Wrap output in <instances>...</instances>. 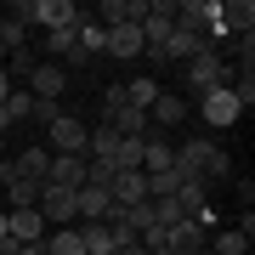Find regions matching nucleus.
Here are the masks:
<instances>
[{"instance_id":"obj_6","label":"nucleus","mask_w":255,"mask_h":255,"mask_svg":"<svg viewBox=\"0 0 255 255\" xmlns=\"http://www.w3.org/2000/svg\"><path fill=\"white\" fill-rule=\"evenodd\" d=\"M40 216H46V227H74L80 221V210H74V193L68 187H51V182H40Z\"/></svg>"},{"instance_id":"obj_36","label":"nucleus","mask_w":255,"mask_h":255,"mask_svg":"<svg viewBox=\"0 0 255 255\" xmlns=\"http://www.w3.org/2000/svg\"><path fill=\"white\" fill-rule=\"evenodd\" d=\"M0 159H6V142H0Z\"/></svg>"},{"instance_id":"obj_9","label":"nucleus","mask_w":255,"mask_h":255,"mask_svg":"<svg viewBox=\"0 0 255 255\" xmlns=\"http://www.w3.org/2000/svg\"><path fill=\"white\" fill-rule=\"evenodd\" d=\"M46 136H51V153H80L85 159V136H91V130H85L74 114H57L51 125H46Z\"/></svg>"},{"instance_id":"obj_17","label":"nucleus","mask_w":255,"mask_h":255,"mask_svg":"<svg viewBox=\"0 0 255 255\" xmlns=\"http://www.w3.org/2000/svg\"><path fill=\"white\" fill-rule=\"evenodd\" d=\"M46 164H51V147H23V153L11 159V170H17L23 182H46Z\"/></svg>"},{"instance_id":"obj_8","label":"nucleus","mask_w":255,"mask_h":255,"mask_svg":"<svg viewBox=\"0 0 255 255\" xmlns=\"http://www.w3.org/2000/svg\"><path fill=\"white\" fill-rule=\"evenodd\" d=\"M170 28H176V6H170V0H147V17H142V46H147V57L170 40Z\"/></svg>"},{"instance_id":"obj_7","label":"nucleus","mask_w":255,"mask_h":255,"mask_svg":"<svg viewBox=\"0 0 255 255\" xmlns=\"http://www.w3.org/2000/svg\"><path fill=\"white\" fill-rule=\"evenodd\" d=\"M23 91L34 97V102H57V97L68 91V68L63 63H34V74L23 80Z\"/></svg>"},{"instance_id":"obj_18","label":"nucleus","mask_w":255,"mask_h":255,"mask_svg":"<svg viewBox=\"0 0 255 255\" xmlns=\"http://www.w3.org/2000/svg\"><path fill=\"white\" fill-rule=\"evenodd\" d=\"M147 17V0H102V28L114 23H142Z\"/></svg>"},{"instance_id":"obj_22","label":"nucleus","mask_w":255,"mask_h":255,"mask_svg":"<svg viewBox=\"0 0 255 255\" xmlns=\"http://www.w3.org/2000/svg\"><path fill=\"white\" fill-rule=\"evenodd\" d=\"M102 40H108V28L85 17V23H80V51H74V63H91V57H102Z\"/></svg>"},{"instance_id":"obj_10","label":"nucleus","mask_w":255,"mask_h":255,"mask_svg":"<svg viewBox=\"0 0 255 255\" xmlns=\"http://www.w3.org/2000/svg\"><path fill=\"white\" fill-rule=\"evenodd\" d=\"M102 51L119 57V63H136V57H147V46H142V23H114L108 40H102Z\"/></svg>"},{"instance_id":"obj_14","label":"nucleus","mask_w":255,"mask_h":255,"mask_svg":"<svg viewBox=\"0 0 255 255\" xmlns=\"http://www.w3.org/2000/svg\"><path fill=\"white\" fill-rule=\"evenodd\" d=\"M108 199L119 210H130V204H147V176L142 170H119L114 182H108Z\"/></svg>"},{"instance_id":"obj_11","label":"nucleus","mask_w":255,"mask_h":255,"mask_svg":"<svg viewBox=\"0 0 255 255\" xmlns=\"http://www.w3.org/2000/svg\"><path fill=\"white\" fill-rule=\"evenodd\" d=\"M204 51V34H187V28H170V40L153 51V68L159 63H193V57Z\"/></svg>"},{"instance_id":"obj_30","label":"nucleus","mask_w":255,"mask_h":255,"mask_svg":"<svg viewBox=\"0 0 255 255\" xmlns=\"http://www.w3.org/2000/svg\"><path fill=\"white\" fill-rule=\"evenodd\" d=\"M0 108H6L11 119H34V97H28V91H23V85H17V91H11L6 102H0Z\"/></svg>"},{"instance_id":"obj_3","label":"nucleus","mask_w":255,"mask_h":255,"mask_svg":"<svg viewBox=\"0 0 255 255\" xmlns=\"http://www.w3.org/2000/svg\"><path fill=\"white\" fill-rule=\"evenodd\" d=\"M187 85H193V97L221 91V85H233V63H227L221 51H210V46H204V51L187 63Z\"/></svg>"},{"instance_id":"obj_37","label":"nucleus","mask_w":255,"mask_h":255,"mask_svg":"<svg viewBox=\"0 0 255 255\" xmlns=\"http://www.w3.org/2000/svg\"><path fill=\"white\" fill-rule=\"evenodd\" d=\"M204 255H210V250H204Z\"/></svg>"},{"instance_id":"obj_33","label":"nucleus","mask_w":255,"mask_h":255,"mask_svg":"<svg viewBox=\"0 0 255 255\" xmlns=\"http://www.w3.org/2000/svg\"><path fill=\"white\" fill-rule=\"evenodd\" d=\"M6 125H11V114H6V108H0V136H6Z\"/></svg>"},{"instance_id":"obj_27","label":"nucleus","mask_w":255,"mask_h":255,"mask_svg":"<svg viewBox=\"0 0 255 255\" xmlns=\"http://www.w3.org/2000/svg\"><path fill=\"white\" fill-rule=\"evenodd\" d=\"M176 187H182V176H176V164H170V170H153V176H147V199H170Z\"/></svg>"},{"instance_id":"obj_29","label":"nucleus","mask_w":255,"mask_h":255,"mask_svg":"<svg viewBox=\"0 0 255 255\" xmlns=\"http://www.w3.org/2000/svg\"><path fill=\"white\" fill-rule=\"evenodd\" d=\"M147 210H153V221H159V227L182 221V204H176V193H170V199H147Z\"/></svg>"},{"instance_id":"obj_26","label":"nucleus","mask_w":255,"mask_h":255,"mask_svg":"<svg viewBox=\"0 0 255 255\" xmlns=\"http://www.w3.org/2000/svg\"><path fill=\"white\" fill-rule=\"evenodd\" d=\"M210 244H216V250H210V255H244V250H250V238L238 233V227H221L216 238H210Z\"/></svg>"},{"instance_id":"obj_21","label":"nucleus","mask_w":255,"mask_h":255,"mask_svg":"<svg viewBox=\"0 0 255 255\" xmlns=\"http://www.w3.org/2000/svg\"><path fill=\"white\" fill-rule=\"evenodd\" d=\"M176 164V147L164 142V136H147V147H142V176H153V170H170Z\"/></svg>"},{"instance_id":"obj_34","label":"nucleus","mask_w":255,"mask_h":255,"mask_svg":"<svg viewBox=\"0 0 255 255\" xmlns=\"http://www.w3.org/2000/svg\"><path fill=\"white\" fill-rule=\"evenodd\" d=\"M0 244H6V210H0Z\"/></svg>"},{"instance_id":"obj_19","label":"nucleus","mask_w":255,"mask_h":255,"mask_svg":"<svg viewBox=\"0 0 255 255\" xmlns=\"http://www.w3.org/2000/svg\"><path fill=\"white\" fill-rule=\"evenodd\" d=\"M80 23H85V17H80ZM80 23H74V28H51V40H46L51 63H74V51H80Z\"/></svg>"},{"instance_id":"obj_25","label":"nucleus","mask_w":255,"mask_h":255,"mask_svg":"<svg viewBox=\"0 0 255 255\" xmlns=\"http://www.w3.org/2000/svg\"><path fill=\"white\" fill-rule=\"evenodd\" d=\"M176 204H182V216L199 221V210H204V182H182V187H176Z\"/></svg>"},{"instance_id":"obj_16","label":"nucleus","mask_w":255,"mask_h":255,"mask_svg":"<svg viewBox=\"0 0 255 255\" xmlns=\"http://www.w3.org/2000/svg\"><path fill=\"white\" fill-rule=\"evenodd\" d=\"M164 244H170V250H204V227H199L193 216H182V221L164 227Z\"/></svg>"},{"instance_id":"obj_32","label":"nucleus","mask_w":255,"mask_h":255,"mask_svg":"<svg viewBox=\"0 0 255 255\" xmlns=\"http://www.w3.org/2000/svg\"><path fill=\"white\" fill-rule=\"evenodd\" d=\"M6 255H40V244H23V250H6Z\"/></svg>"},{"instance_id":"obj_12","label":"nucleus","mask_w":255,"mask_h":255,"mask_svg":"<svg viewBox=\"0 0 255 255\" xmlns=\"http://www.w3.org/2000/svg\"><path fill=\"white\" fill-rule=\"evenodd\" d=\"M74 210H80V221H108L114 216V199H108V187H97V182H85V187H74Z\"/></svg>"},{"instance_id":"obj_24","label":"nucleus","mask_w":255,"mask_h":255,"mask_svg":"<svg viewBox=\"0 0 255 255\" xmlns=\"http://www.w3.org/2000/svg\"><path fill=\"white\" fill-rule=\"evenodd\" d=\"M142 147H147V136H119L114 164H119V170H142Z\"/></svg>"},{"instance_id":"obj_28","label":"nucleus","mask_w":255,"mask_h":255,"mask_svg":"<svg viewBox=\"0 0 255 255\" xmlns=\"http://www.w3.org/2000/svg\"><path fill=\"white\" fill-rule=\"evenodd\" d=\"M6 193H11V210H34V204H40V182H23V176H17Z\"/></svg>"},{"instance_id":"obj_15","label":"nucleus","mask_w":255,"mask_h":255,"mask_svg":"<svg viewBox=\"0 0 255 255\" xmlns=\"http://www.w3.org/2000/svg\"><path fill=\"white\" fill-rule=\"evenodd\" d=\"M193 108H187V97H176V91H159V102L147 108V125H182Z\"/></svg>"},{"instance_id":"obj_13","label":"nucleus","mask_w":255,"mask_h":255,"mask_svg":"<svg viewBox=\"0 0 255 255\" xmlns=\"http://www.w3.org/2000/svg\"><path fill=\"white\" fill-rule=\"evenodd\" d=\"M46 182L51 187H85V159L80 153H51V164H46Z\"/></svg>"},{"instance_id":"obj_20","label":"nucleus","mask_w":255,"mask_h":255,"mask_svg":"<svg viewBox=\"0 0 255 255\" xmlns=\"http://www.w3.org/2000/svg\"><path fill=\"white\" fill-rule=\"evenodd\" d=\"M125 102H130L136 114H147V108L159 102V80H153V74H136V80L125 85Z\"/></svg>"},{"instance_id":"obj_31","label":"nucleus","mask_w":255,"mask_h":255,"mask_svg":"<svg viewBox=\"0 0 255 255\" xmlns=\"http://www.w3.org/2000/svg\"><path fill=\"white\" fill-rule=\"evenodd\" d=\"M11 91H17V85H11V74H6V68H0V102H6Z\"/></svg>"},{"instance_id":"obj_1","label":"nucleus","mask_w":255,"mask_h":255,"mask_svg":"<svg viewBox=\"0 0 255 255\" xmlns=\"http://www.w3.org/2000/svg\"><path fill=\"white\" fill-rule=\"evenodd\" d=\"M176 176L182 182H221V176H233V164H227V153H221L216 142H182L176 147Z\"/></svg>"},{"instance_id":"obj_35","label":"nucleus","mask_w":255,"mask_h":255,"mask_svg":"<svg viewBox=\"0 0 255 255\" xmlns=\"http://www.w3.org/2000/svg\"><path fill=\"white\" fill-rule=\"evenodd\" d=\"M176 255H204V250H176Z\"/></svg>"},{"instance_id":"obj_5","label":"nucleus","mask_w":255,"mask_h":255,"mask_svg":"<svg viewBox=\"0 0 255 255\" xmlns=\"http://www.w3.org/2000/svg\"><path fill=\"white\" fill-rule=\"evenodd\" d=\"M238 114H244V108H238L233 85H221V91H204V97H199V119H204L210 130H227V125H238Z\"/></svg>"},{"instance_id":"obj_2","label":"nucleus","mask_w":255,"mask_h":255,"mask_svg":"<svg viewBox=\"0 0 255 255\" xmlns=\"http://www.w3.org/2000/svg\"><path fill=\"white\" fill-rule=\"evenodd\" d=\"M11 17H17V23H40V28H74L85 11L74 6V0H17Z\"/></svg>"},{"instance_id":"obj_23","label":"nucleus","mask_w":255,"mask_h":255,"mask_svg":"<svg viewBox=\"0 0 255 255\" xmlns=\"http://www.w3.org/2000/svg\"><path fill=\"white\" fill-rule=\"evenodd\" d=\"M40 255H85V250H80V238H74V227H51Z\"/></svg>"},{"instance_id":"obj_4","label":"nucleus","mask_w":255,"mask_h":255,"mask_svg":"<svg viewBox=\"0 0 255 255\" xmlns=\"http://www.w3.org/2000/svg\"><path fill=\"white\" fill-rule=\"evenodd\" d=\"M46 216L40 210H6V244H0V255L6 250H23V244H46Z\"/></svg>"}]
</instances>
